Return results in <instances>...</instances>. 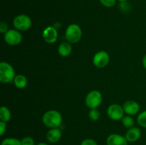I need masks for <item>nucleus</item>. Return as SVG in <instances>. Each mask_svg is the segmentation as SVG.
Returning a JSON list of instances; mask_svg holds the SVG:
<instances>
[{"instance_id": "11", "label": "nucleus", "mask_w": 146, "mask_h": 145, "mask_svg": "<svg viewBox=\"0 0 146 145\" xmlns=\"http://www.w3.org/2000/svg\"><path fill=\"white\" fill-rule=\"evenodd\" d=\"M123 108L125 114L128 115H135L140 111V105L137 102L133 100H128L123 105Z\"/></svg>"}, {"instance_id": "25", "label": "nucleus", "mask_w": 146, "mask_h": 145, "mask_svg": "<svg viewBox=\"0 0 146 145\" xmlns=\"http://www.w3.org/2000/svg\"><path fill=\"white\" fill-rule=\"evenodd\" d=\"M6 123L7 122L0 121V135L1 136H3L6 132V130H7V124Z\"/></svg>"}, {"instance_id": "19", "label": "nucleus", "mask_w": 146, "mask_h": 145, "mask_svg": "<svg viewBox=\"0 0 146 145\" xmlns=\"http://www.w3.org/2000/svg\"><path fill=\"white\" fill-rule=\"evenodd\" d=\"M137 121H138V123L139 124L140 126L146 128V110L141 112L138 115Z\"/></svg>"}, {"instance_id": "16", "label": "nucleus", "mask_w": 146, "mask_h": 145, "mask_svg": "<svg viewBox=\"0 0 146 145\" xmlns=\"http://www.w3.org/2000/svg\"><path fill=\"white\" fill-rule=\"evenodd\" d=\"M11 111L8 107L2 106L0 108V120L2 122H7L11 119Z\"/></svg>"}, {"instance_id": "15", "label": "nucleus", "mask_w": 146, "mask_h": 145, "mask_svg": "<svg viewBox=\"0 0 146 145\" xmlns=\"http://www.w3.org/2000/svg\"><path fill=\"white\" fill-rule=\"evenodd\" d=\"M14 84L17 88H19V89H23V88H26L28 84V80L26 78V76H24V75H16V77L14 78Z\"/></svg>"}, {"instance_id": "27", "label": "nucleus", "mask_w": 146, "mask_h": 145, "mask_svg": "<svg viewBox=\"0 0 146 145\" xmlns=\"http://www.w3.org/2000/svg\"><path fill=\"white\" fill-rule=\"evenodd\" d=\"M36 145H48V144H46L45 142H40V143L37 144Z\"/></svg>"}, {"instance_id": "7", "label": "nucleus", "mask_w": 146, "mask_h": 145, "mask_svg": "<svg viewBox=\"0 0 146 145\" xmlns=\"http://www.w3.org/2000/svg\"><path fill=\"white\" fill-rule=\"evenodd\" d=\"M110 56L106 51H101L97 52L93 58V63L98 68H104L108 64Z\"/></svg>"}, {"instance_id": "3", "label": "nucleus", "mask_w": 146, "mask_h": 145, "mask_svg": "<svg viewBox=\"0 0 146 145\" xmlns=\"http://www.w3.org/2000/svg\"><path fill=\"white\" fill-rule=\"evenodd\" d=\"M81 36L82 30L78 24H70L67 27L65 32V37L67 42L70 44H76L81 40Z\"/></svg>"}, {"instance_id": "8", "label": "nucleus", "mask_w": 146, "mask_h": 145, "mask_svg": "<svg viewBox=\"0 0 146 145\" xmlns=\"http://www.w3.org/2000/svg\"><path fill=\"white\" fill-rule=\"evenodd\" d=\"M124 112L123 106L118 104H112L107 109V115L108 117L115 121L122 119L124 117Z\"/></svg>"}, {"instance_id": "18", "label": "nucleus", "mask_w": 146, "mask_h": 145, "mask_svg": "<svg viewBox=\"0 0 146 145\" xmlns=\"http://www.w3.org/2000/svg\"><path fill=\"white\" fill-rule=\"evenodd\" d=\"M1 145H21V140L17 138H6L1 142Z\"/></svg>"}, {"instance_id": "13", "label": "nucleus", "mask_w": 146, "mask_h": 145, "mask_svg": "<svg viewBox=\"0 0 146 145\" xmlns=\"http://www.w3.org/2000/svg\"><path fill=\"white\" fill-rule=\"evenodd\" d=\"M141 131L138 127H131L125 133V138L129 142H135L140 139Z\"/></svg>"}, {"instance_id": "20", "label": "nucleus", "mask_w": 146, "mask_h": 145, "mask_svg": "<svg viewBox=\"0 0 146 145\" xmlns=\"http://www.w3.org/2000/svg\"><path fill=\"white\" fill-rule=\"evenodd\" d=\"M88 117L92 121H97L100 118V112L97 108L94 109H91L89 113H88Z\"/></svg>"}, {"instance_id": "10", "label": "nucleus", "mask_w": 146, "mask_h": 145, "mask_svg": "<svg viewBox=\"0 0 146 145\" xmlns=\"http://www.w3.org/2000/svg\"><path fill=\"white\" fill-rule=\"evenodd\" d=\"M125 136L118 134H111L106 139L107 145H128Z\"/></svg>"}, {"instance_id": "14", "label": "nucleus", "mask_w": 146, "mask_h": 145, "mask_svg": "<svg viewBox=\"0 0 146 145\" xmlns=\"http://www.w3.org/2000/svg\"><path fill=\"white\" fill-rule=\"evenodd\" d=\"M72 51V46L68 42H63L58 48V52L61 56L67 57L71 54Z\"/></svg>"}, {"instance_id": "5", "label": "nucleus", "mask_w": 146, "mask_h": 145, "mask_svg": "<svg viewBox=\"0 0 146 145\" xmlns=\"http://www.w3.org/2000/svg\"><path fill=\"white\" fill-rule=\"evenodd\" d=\"M103 97L101 92L98 90H92L88 93L85 99V103L90 109L97 108L101 104Z\"/></svg>"}, {"instance_id": "17", "label": "nucleus", "mask_w": 146, "mask_h": 145, "mask_svg": "<svg viewBox=\"0 0 146 145\" xmlns=\"http://www.w3.org/2000/svg\"><path fill=\"white\" fill-rule=\"evenodd\" d=\"M122 121V124L124 127L127 128H131L133 127L134 124H135V121H134L133 118L131 116V115H128V116H124L121 119Z\"/></svg>"}, {"instance_id": "2", "label": "nucleus", "mask_w": 146, "mask_h": 145, "mask_svg": "<svg viewBox=\"0 0 146 145\" xmlns=\"http://www.w3.org/2000/svg\"><path fill=\"white\" fill-rule=\"evenodd\" d=\"M16 77L15 71L11 64L5 61L0 63V81L2 83H11Z\"/></svg>"}, {"instance_id": "26", "label": "nucleus", "mask_w": 146, "mask_h": 145, "mask_svg": "<svg viewBox=\"0 0 146 145\" xmlns=\"http://www.w3.org/2000/svg\"><path fill=\"white\" fill-rule=\"evenodd\" d=\"M143 67L146 70V54L144 55L143 58Z\"/></svg>"}, {"instance_id": "28", "label": "nucleus", "mask_w": 146, "mask_h": 145, "mask_svg": "<svg viewBox=\"0 0 146 145\" xmlns=\"http://www.w3.org/2000/svg\"><path fill=\"white\" fill-rule=\"evenodd\" d=\"M118 1H121V2H125V1H127L128 0H118Z\"/></svg>"}, {"instance_id": "24", "label": "nucleus", "mask_w": 146, "mask_h": 145, "mask_svg": "<svg viewBox=\"0 0 146 145\" xmlns=\"http://www.w3.org/2000/svg\"><path fill=\"white\" fill-rule=\"evenodd\" d=\"M8 31V26L4 21L0 22V33L1 34H5Z\"/></svg>"}, {"instance_id": "9", "label": "nucleus", "mask_w": 146, "mask_h": 145, "mask_svg": "<svg viewBox=\"0 0 146 145\" xmlns=\"http://www.w3.org/2000/svg\"><path fill=\"white\" fill-rule=\"evenodd\" d=\"M42 36L46 43L54 44L58 38V31L55 27L48 26L43 31Z\"/></svg>"}, {"instance_id": "6", "label": "nucleus", "mask_w": 146, "mask_h": 145, "mask_svg": "<svg viewBox=\"0 0 146 145\" xmlns=\"http://www.w3.org/2000/svg\"><path fill=\"white\" fill-rule=\"evenodd\" d=\"M4 38L9 45H17L22 41V35L18 30L10 29L4 34Z\"/></svg>"}, {"instance_id": "23", "label": "nucleus", "mask_w": 146, "mask_h": 145, "mask_svg": "<svg viewBox=\"0 0 146 145\" xmlns=\"http://www.w3.org/2000/svg\"><path fill=\"white\" fill-rule=\"evenodd\" d=\"M81 145H98V144H97V142L95 139L88 138V139H86L83 140L81 142Z\"/></svg>"}, {"instance_id": "12", "label": "nucleus", "mask_w": 146, "mask_h": 145, "mask_svg": "<svg viewBox=\"0 0 146 145\" xmlns=\"http://www.w3.org/2000/svg\"><path fill=\"white\" fill-rule=\"evenodd\" d=\"M62 132L58 128H51L46 134V139L50 143H56L61 139Z\"/></svg>"}, {"instance_id": "4", "label": "nucleus", "mask_w": 146, "mask_h": 145, "mask_svg": "<svg viewBox=\"0 0 146 145\" xmlns=\"http://www.w3.org/2000/svg\"><path fill=\"white\" fill-rule=\"evenodd\" d=\"M32 24L31 18L27 14H19L13 20V25L15 29L24 31L29 29Z\"/></svg>"}, {"instance_id": "1", "label": "nucleus", "mask_w": 146, "mask_h": 145, "mask_svg": "<svg viewBox=\"0 0 146 145\" xmlns=\"http://www.w3.org/2000/svg\"><path fill=\"white\" fill-rule=\"evenodd\" d=\"M62 115L58 111L52 109L48 110L44 114L42 122L46 127L49 128H58L62 124Z\"/></svg>"}, {"instance_id": "22", "label": "nucleus", "mask_w": 146, "mask_h": 145, "mask_svg": "<svg viewBox=\"0 0 146 145\" xmlns=\"http://www.w3.org/2000/svg\"><path fill=\"white\" fill-rule=\"evenodd\" d=\"M117 0H99L100 3L102 4L103 6L108 8H111L113 7L115 4H116Z\"/></svg>"}, {"instance_id": "21", "label": "nucleus", "mask_w": 146, "mask_h": 145, "mask_svg": "<svg viewBox=\"0 0 146 145\" xmlns=\"http://www.w3.org/2000/svg\"><path fill=\"white\" fill-rule=\"evenodd\" d=\"M21 145H35V141L31 136H25L21 140Z\"/></svg>"}]
</instances>
